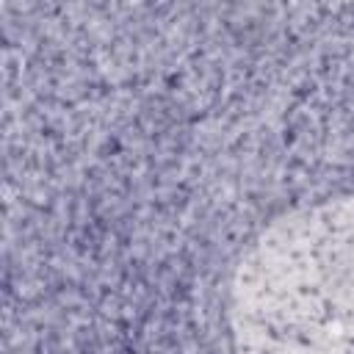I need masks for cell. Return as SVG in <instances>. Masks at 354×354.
<instances>
[{
	"mask_svg": "<svg viewBox=\"0 0 354 354\" xmlns=\"http://www.w3.org/2000/svg\"><path fill=\"white\" fill-rule=\"evenodd\" d=\"M235 354H354V194L274 221L230 293Z\"/></svg>",
	"mask_w": 354,
	"mask_h": 354,
	"instance_id": "1",
	"label": "cell"
}]
</instances>
